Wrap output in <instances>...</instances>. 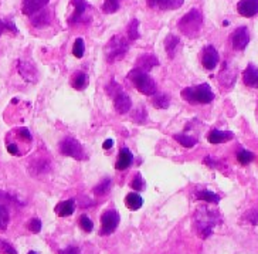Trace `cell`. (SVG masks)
<instances>
[{
    "label": "cell",
    "mask_w": 258,
    "mask_h": 254,
    "mask_svg": "<svg viewBox=\"0 0 258 254\" xmlns=\"http://www.w3.org/2000/svg\"><path fill=\"white\" fill-rule=\"evenodd\" d=\"M221 216L219 210L209 208V206H200L195 213V229L200 239H207L212 234L216 226L220 224Z\"/></svg>",
    "instance_id": "cell-1"
},
{
    "label": "cell",
    "mask_w": 258,
    "mask_h": 254,
    "mask_svg": "<svg viewBox=\"0 0 258 254\" xmlns=\"http://www.w3.org/2000/svg\"><path fill=\"white\" fill-rule=\"evenodd\" d=\"M203 24V16L199 12L198 9H191L186 15L183 16L179 20V30L182 31V34L187 36V37H196L199 31L202 29Z\"/></svg>",
    "instance_id": "cell-2"
},
{
    "label": "cell",
    "mask_w": 258,
    "mask_h": 254,
    "mask_svg": "<svg viewBox=\"0 0 258 254\" xmlns=\"http://www.w3.org/2000/svg\"><path fill=\"white\" fill-rule=\"evenodd\" d=\"M182 98L190 104H209L214 100V93L209 84L187 87L182 91Z\"/></svg>",
    "instance_id": "cell-3"
},
{
    "label": "cell",
    "mask_w": 258,
    "mask_h": 254,
    "mask_svg": "<svg viewBox=\"0 0 258 254\" xmlns=\"http://www.w3.org/2000/svg\"><path fill=\"white\" fill-rule=\"evenodd\" d=\"M128 78L132 81V84L135 85L139 93L145 95H155L156 94V83L148 73H145L142 70L134 69L129 71Z\"/></svg>",
    "instance_id": "cell-4"
},
{
    "label": "cell",
    "mask_w": 258,
    "mask_h": 254,
    "mask_svg": "<svg viewBox=\"0 0 258 254\" xmlns=\"http://www.w3.org/2000/svg\"><path fill=\"white\" fill-rule=\"evenodd\" d=\"M129 43L128 40L122 36H114L108 41L105 47V57L108 62H115L123 58V55L128 53Z\"/></svg>",
    "instance_id": "cell-5"
},
{
    "label": "cell",
    "mask_w": 258,
    "mask_h": 254,
    "mask_svg": "<svg viewBox=\"0 0 258 254\" xmlns=\"http://www.w3.org/2000/svg\"><path fill=\"white\" fill-rule=\"evenodd\" d=\"M71 5L74 8V13L70 17V24L88 23L91 20L90 5L87 3V0H71Z\"/></svg>",
    "instance_id": "cell-6"
},
{
    "label": "cell",
    "mask_w": 258,
    "mask_h": 254,
    "mask_svg": "<svg viewBox=\"0 0 258 254\" xmlns=\"http://www.w3.org/2000/svg\"><path fill=\"white\" fill-rule=\"evenodd\" d=\"M60 152L66 156H71L74 159H78V161L85 159V154H84L81 144L74 138L62 139L60 144Z\"/></svg>",
    "instance_id": "cell-7"
},
{
    "label": "cell",
    "mask_w": 258,
    "mask_h": 254,
    "mask_svg": "<svg viewBox=\"0 0 258 254\" xmlns=\"http://www.w3.org/2000/svg\"><path fill=\"white\" fill-rule=\"evenodd\" d=\"M119 224V215L115 210H106L101 216V234L106 236L114 233Z\"/></svg>",
    "instance_id": "cell-8"
},
{
    "label": "cell",
    "mask_w": 258,
    "mask_h": 254,
    "mask_svg": "<svg viewBox=\"0 0 258 254\" xmlns=\"http://www.w3.org/2000/svg\"><path fill=\"white\" fill-rule=\"evenodd\" d=\"M248 43H250V33H248V29L244 27V26L235 29L234 33L231 34V44L234 47V50L241 51V50H244L245 47L248 46Z\"/></svg>",
    "instance_id": "cell-9"
},
{
    "label": "cell",
    "mask_w": 258,
    "mask_h": 254,
    "mask_svg": "<svg viewBox=\"0 0 258 254\" xmlns=\"http://www.w3.org/2000/svg\"><path fill=\"white\" fill-rule=\"evenodd\" d=\"M202 64L206 70L212 71L216 69V66L219 64V53L213 46L205 47L203 54H202Z\"/></svg>",
    "instance_id": "cell-10"
},
{
    "label": "cell",
    "mask_w": 258,
    "mask_h": 254,
    "mask_svg": "<svg viewBox=\"0 0 258 254\" xmlns=\"http://www.w3.org/2000/svg\"><path fill=\"white\" fill-rule=\"evenodd\" d=\"M184 0H146L148 6L155 10H176L182 8Z\"/></svg>",
    "instance_id": "cell-11"
},
{
    "label": "cell",
    "mask_w": 258,
    "mask_h": 254,
    "mask_svg": "<svg viewBox=\"0 0 258 254\" xmlns=\"http://www.w3.org/2000/svg\"><path fill=\"white\" fill-rule=\"evenodd\" d=\"M30 22L37 29L46 27V26L51 23V13H50V10L47 8L41 9V10H38L37 13L30 16Z\"/></svg>",
    "instance_id": "cell-12"
},
{
    "label": "cell",
    "mask_w": 258,
    "mask_h": 254,
    "mask_svg": "<svg viewBox=\"0 0 258 254\" xmlns=\"http://www.w3.org/2000/svg\"><path fill=\"white\" fill-rule=\"evenodd\" d=\"M237 12L244 17H252L258 13V0H240Z\"/></svg>",
    "instance_id": "cell-13"
},
{
    "label": "cell",
    "mask_w": 258,
    "mask_h": 254,
    "mask_svg": "<svg viewBox=\"0 0 258 254\" xmlns=\"http://www.w3.org/2000/svg\"><path fill=\"white\" fill-rule=\"evenodd\" d=\"M114 107L118 114H126V112H129V109L132 108V101L129 98L128 94L122 93V91L116 94V97H115L114 100Z\"/></svg>",
    "instance_id": "cell-14"
},
{
    "label": "cell",
    "mask_w": 258,
    "mask_h": 254,
    "mask_svg": "<svg viewBox=\"0 0 258 254\" xmlns=\"http://www.w3.org/2000/svg\"><path fill=\"white\" fill-rule=\"evenodd\" d=\"M234 138V134L230 131H220V130H212L207 135V141L210 144H224Z\"/></svg>",
    "instance_id": "cell-15"
},
{
    "label": "cell",
    "mask_w": 258,
    "mask_h": 254,
    "mask_svg": "<svg viewBox=\"0 0 258 254\" xmlns=\"http://www.w3.org/2000/svg\"><path fill=\"white\" fill-rule=\"evenodd\" d=\"M158 64H159V61H158V57L156 55H153V54H144V55H141L138 58L137 69L142 70L145 73H149Z\"/></svg>",
    "instance_id": "cell-16"
},
{
    "label": "cell",
    "mask_w": 258,
    "mask_h": 254,
    "mask_svg": "<svg viewBox=\"0 0 258 254\" xmlns=\"http://www.w3.org/2000/svg\"><path fill=\"white\" fill-rule=\"evenodd\" d=\"M50 0H23V13L27 16L37 13L38 10L44 9Z\"/></svg>",
    "instance_id": "cell-17"
},
{
    "label": "cell",
    "mask_w": 258,
    "mask_h": 254,
    "mask_svg": "<svg viewBox=\"0 0 258 254\" xmlns=\"http://www.w3.org/2000/svg\"><path fill=\"white\" fill-rule=\"evenodd\" d=\"M132 161H134L132 152L129 151L128 148H122L121 151H119V155H118V159H116L115 168L118 170H125L126 168H129V166L132 165Z\"/></svg>",
    "instance_id": "cell-18"
},
{
    "label": "cell",
    "mask_w": 258,
    "mask_h": 254,
    "mask_svg": "<svg viewBox=\"0 0 258 254\" xmlns=\"http://www.w3.org/2000/svg\"><path fill=\"white\" fill-rule=\"evenodd\" d=\"M244 84L251 88H258V69L250 64L243 74Z\"/></svg>",
    "instance_id": "cell-19"
},
{
    "label": "cell",
    "mask_w": 258,
    "mask_h": 254,
    "mask_svg": "<svg viewBox=\"0 0 258 254\" xmlns=\"http://www.w3.org/2000/svg\"><path fill=\"white\" fill-rule=\"evenodd\" d=\"M19 73H20V76H22L26 81L34 83V81L37 80V71H36V69L31 66L30 62H19Z\"/></svg>",
    "instance_id": "cell-20"
},
{
    "label": "cell",
    "mask_w": 258,
    "mask_h": 254,
    "mask_svg": "<svg viewBox=\"0 0 258 254\" xmlns=\"http://www.w3.org/2000/svg\"><path fill=\"white\" fill-rule=\"evenodd\" d=\"M74 210H76V202L74 201H64L60 202L57 206H55V213L57 216H60V217H67V216H71L74 213Z\"/></svg>",
    "instance_id": "cell-21"
},
{
    "label": "cell",
    "mask_w": 258,
    "mask_h": 254,
    "mask_svg": "<svg viewBox=\"0 0 258 254\" xmlns=\"http://www.w3.org/2000/svg\"><path fill=\"white\" fill-rule=\"evenodd\" d=\"M125 205H126V208L129 210H139V209L142 208V205H144V199L141 198V195L139 193H129L128 196H126V199H125Z\"/></svg>",
    "instance_id": "cell-22"
},
{
    "label": "cell",
    "mask_w": 258,
    "mask_h": 254,
    "mask_svg": "<svg viewBox=\"0 0 258 254\" xmlns=\"http://www.w3.org/2000/svg\"><path fill=\"white\" fill-rule=\"evenodd\" d=\"M71 85H73V88H76L78 91H83L88 87V76L83 71H78L76 76L73 77Z\"/></svg>",
    "instance_id": "cell-23"
},
{
    "label": "cell",
    "mask_w": 258,
    "mask_h": 254,
    "mask_svg": "<svg viewBox=\"0 0 258 254\" xmlns=\"http://www.w3.org/2000/svg\"><path fill=\"white\" fill-rule=\"evenodd\" d=\"M196 196H198V199L200 201H206L209 202V203H213V205H217L219 202H220V196L217 195V193L210 192V190H199L196 193Z\"/></svg>",
    "instance_id": "cell-24"
},
{
    "label": "cell",
    "mask_w": 258,
    "mask_h": 254,
    "mask_svg": "<svg viewBox=\"0 0 258 254\" xmlns=\"http://www.w3.org/2000/svg\"><path fill=\"white\" fill-rule=\"evenodd\" d=\"M177 44H179V39H177L176 36H173V34H169L166 37V40H165V47H166V51L170 58L175 57Z\"/></svg>",
    "instance_id": "cell-25"
},
{
    "label": "cell",
    "mask_w": 258,
    "mask_h": 254,
    "mask_svg": "<svg viewBox=\"0 0 258 254\" xmlns=\"http://www.w3.org/2000/svg\"><path fill=\"white\" fill-rule=\"evenodd\" d=\"M175 139L184 148H193L196 144H198V138L190 137V135H186V134H179V135H175Z\"/></svg>",
    "instance_id": "cell-26"
},
{
    "label": "cell",
    "mask_w": 258,
    "mask_h": 254,
    "mask_svg": "<svg viewBox=\"0 0 258 254\" xmlns=\"http://www.w3.org/2000/svg\"><path fill=\"white\" fill-rule=\"evenodd\" d=\"M153 104H155V107L156 108L165 109V108L169 107V104H170V97L166 95V94H155Z\"/></svg>",
    "instance_id": "cell-27"
},
{
    "label": "cell",
    "mask_w": 258,
    "mask_h": 254,
    "mask_svg": "<svg viewBox=\"0 0 258 254\" xmlns=\"http://www.w3.org/2000/svg\"><path fill=\"white\" fill-rule=\"evenodd\" d=\"M109 189H111V179H102V182L97 185V187L94 189V193L95 195H98V196H102V195H106V193L109 192Z\"/></svg>",
    "instance_id": "cell-28"
},
{
    "label": "cell",
    "mask_w": 258,
    "mask_h": 254,
    "mask_svg": "<svg viewBox=\"0 0 258 254\" xmlns=\"http://www.w3.org/2000/svg\"><path fill=\"white\" fill-rule=\"evenodd\" d=\"M128 37L129 40L139 39V22L137 19H134L128 26Z\"/></svg>",
    "instance_id": "cell-29"
},
{
    "label": "cell",
    "mask_w": 258,
    "mask_h": 254,
    "mask_svg": "<svg viewBox=\"0 0 258 254\" xmlns=\"http://www.w3.org/2000/svg\"><path fill=\"white\" fill-rule=\"evenodd\" d=\"M119 3L121 0H104V6H102V10L105 13H115L118 9H119Z\"/></svg>",
    "instance_id": "cell-30"
},
{
    "label": "cell",
    "mask_w": 258,
    "mask_h": 254,
    "mask_svg": "<svg viewBox=\"0 0 258 254\" xmlns=\"http://www.w3.org/2000/svg\"><path fill=\"white\" fill-rule=\"evenodd\" d=\"M9 219H10V216H9L8 208L3 206V205H0V229H2V230L8 229Z\"/></svg>",
    "instance_id": "cell-31"
},
{
    "label": "cell",
    "mask_w": 258,
    "mask_h": 254,
    "mask_svg": "<svg viewBox=\"0 0 258 254\" xmlns=\"http://www.w3.org/2000/svg\"><path fill=\"white\" fill-rule=\"evenodd\" d=\"M237 161L240 162L241 165H247V163L254 161V154L250 152V151H240L237 154Z\"/></svg>",
    "instance_id": "cell-32"
},
{
    "label": "cell",
    "mask_w": 258,
    "mask_h": 254,
    "mask_svg": "<svg viewBox=\"0 0 258 254\" xmlns=\"http://www.w3.org/2000/svg\"><path fill=\"white\" fill-rule=\"evenodd\" d=\"M78 222H80V227H81L84 231H87V233H90V231H92V229H94V223H92V220L87 215L80 216V220H78Z\"/></svg>",
    "instance_id": "cell-33"
},
{
    "label": "cell",
    "mask_w": 258,
    "mask_h": 254,
    "mask_svg": "<svg viewBox=\"0 0 258 254\" xmlns=\"http://www.w3.org/2000/svg\"><path fill=\"white\" fill-rule=\"evenodd\" d=\"M84 50H85V46H84V40L83 39H77L74 41V46H73V54L76 55L77 58H81L84 55Z\"/></svg>",
    "instance_id": "cell-34"
},
{
    "label": "cell",
    "mask_w": 258,
    "mask_h": 254,
    "mask_svg": "<svg viewBox=\"0 0 258 254\" xmlns=\"http://www.w3.org/2000/svg\"><path fill=\"white\" fill-rule=\"evenodd\" d=\"M131 187H132V189H135V190H138V192L144 190L145 180H144V177L141 176V173H137V176L131 180Z\"/></svg>",
    "instance_id": "cell-35"
},
{
    "label": "cell",
    "mask_w": 258,
    "mask_h": 254,
    "mask_svg": "<svg viewBox=\"0 0 258 254\" xmlns=\"http://www.w3.org/2000/svg\"><path fill=\"white\" fill-rule=\"evenodd\" d=\"M0 254H17V251L9 241L0 239Z\"/></svg>",
    "instance_id": "cell-36"
},
{
    "label": "cell",
    "mask_w": 258,
    "mask_h": 254,
    "mask_svg": "<svg viewBox=\"0 0 258 254\" xmlns=\"http://www.w3.org/2000/svg\"><path fill=\"white\" fill-rule=\"evenodd\" d=\"M29 227H30V230L33 233H38V231L41 230V220H38V219H31L30 223H29Z\"/></svg>",
    "instance_id": "cell-37"
},
{
    "label": "cell",
    "mask_w": 258,
    "mask_h": 254,
    "mask_svg": "<svg viewBox=\"0 0 258 254\" xmlns=\"http://www.w3.org/2000/svg\"><path fill=\"white\" fill-rule=\"evenodd\" d=\"M60 254H81L80 253V248L76 246H70L67 248H64V250H61Z\"/></svg>",
    "instance_id": "cell-38"
},
{
    "label": "cell",
    "mask_w": 258,
    "mask_h": 254,
    "mask_svg": "<svg viewBox=\"0 0 258 254\" xmlns=\"http://www.w3.org/2000/svg\"><path fill=\"white\" fill-rule=\"evenodd\" d=\"M112 147H114V141H112V139H106L105 142L102 144V148H104V149H111Z\"/></svg>",
    "instance_id": "cell-39"
},
{
    "label": "cell",
    "mask_w": 258,
    "mask_h": 254,
    "mask_svg": "<svg viewBox=\"0 0 258 254\" xmlns=\"http://www.w3.org/2000/svg\"><path fill=\"white\" fill-rule=\"evenodd\" d=\"M5 30H6V22L0 20V36H2V33Z\"/></svg>",
    "instance_id": "cell-40"
},
{
    "label": "cell",
    "mask_w": 258,
    "mask_h": 254,
    "mask_svg": "<svg viewBox=\"0 0 258 254\" xmlns=\"http://www.w3.org/2000/svg\"><path fill=\"white\" fill-rule=\"evenodd\" d=\"M27 254H38V253H37V251H29Z\"/></svg>",
    "instance_id": "cell-41"
}]
</instances>
